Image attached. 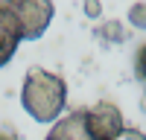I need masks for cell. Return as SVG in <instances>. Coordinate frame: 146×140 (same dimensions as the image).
I'll return each mask as SVG.
<instances>
[{"mask_svg":"<svg viewBox=\"0 0 146 140\" xmlns=\"http://www.w3.org/2000/svg\"><path fill=\"white\" fill-rule=\"evenodd\" d=\"M67 102V82L44 67H29L21 88V105L35 123H56Z\"/></svg>","mask_w":146,"mask_h":140,"instance_id":"obj_1","label":"cell"},{"mask_svg":"<svg viewBox=\"0 0 146 140\" xmlns=\"http://www.w3.org/2000/svg\"><path fill=\"white\" fill-rule=\"evenodd\" d=\"M85 125H88V134L91 140H120L126 131V123H123V114L114 102H96L85 111Z\"/></svg>","mask_w":146,"mask_h":140,"instance_id":"obj_2","label":"cell"},{"mask_svg":"<svg viewBox=\"0 0 146 140\" xmlns=\"http://www.w3.org/2000/svg\"><path fill=\"white\" fill-rule=\"evenodd\" d=\"M12 6L23 23V38L38 41L53 20V3L50 0H12Z\"/></svg>","mask_w":146,"mask_h":140,"instance_id":"obj_3","label":"cell"},{"mask_svg":"<svg viewBox=\"0 0 146 140\" xmlns=\"http://www.w3.org/2000/svg\"><path fill=\"white\" fill-rule=\"evenodd\" d=\"M23 38V23L18 18L12 0H0V67L12 61V55L18 53V44Z\"/></svg>","mask_w":146,"mask_h":140,"instance_id":"obj_4","label":"cell"},{"mask_svg":"<svg viewBox=\"0 0 146 140\" xmlns=\"http://www.w3.org/2000/svg\"><path fill=\"white\" fill-rule=\"evenodd\" d=\"M44 140H91L88 125H85V111H73L62 120H56V125Z\"/></svg>","mask_w":146,"mask_h":140,"instance_id":"obj_5","label":"cell"},{"mask_svg":"<svg viewBox=\"0 0 146 140\" xmlns=\"http://www.w3.org/2000/svg\"><path fill=\"white\" fill-rule=\"evenodd\" d=\"M129 23L137 29H146V3H135L129 9Z\"/></svg>","mask_w":146,"mask_h":140,"instance_id":"obj_6","label":"cell"},{"mask_svg":"<svg viewBox=\"0 0 146 140\" xmlns=\"http://www.w3.org/2000/svg\"><path fill=\"white\" fill-rule=\"evenodd\" d=\"M100 32H102V38H111V41H123V38H126L123 23H120V20H108V23H105V26H102Z\"/></svg>","mask_w":146,"mask_h":140,"instance_id":"obj_7","label":"cell"},{"mask_svg":"<svg viewBox=\"0 0 146 140\" xmlns=\"http://www.w3.org/2000/svg\"><path fill=\"white\" fill-rule=\"evenodd\" d=\"M135 70H137V76L146 79V41L140 44V50H137V58H135Z\"/></svg>","mask_w":146,"mask_h":140,"instance_id":"obj_8","label":"cell"},{"mask_svg":"<svg viewBox=\"0 0 146 140\" xmlns=\"http://www.w3.org/2000/svg\"><path fill=\"white\" fill-rule=\"evenodd\" d=\"M100 12H102L100 0H85V15H88V18H100Z\"/></svg>","mask_w":146,"mask_h":140,"instance_id":"obj_9","label":"cell"},{"mask_svg":"<svg viewBox=\"0 0 146 140\" xmlns=\"http://www.w3.org/2000/svg\"><path fill=\"white\" fill-rule=\"evenodd\" d=\"M120 140H146V134H143V131H137V128H126Z\"/></svg>","mask_w":146,"mask_h":140,"instance_id":"obj_10","label":"cell"},{"mask_svg":"<svg viewBox=\"0 0 146 140\" xmlns=\"http://www.w3.org/2000/svg\"><path fill=\"white\" fill-rule=\"evenodd\" d=\"M0 140H15V134H9V131H3V128H0Z\"/></svg>","mask_w":146,"mask_h":140,"instance_id":"obj_11","label":"cell"}]
</instances>
